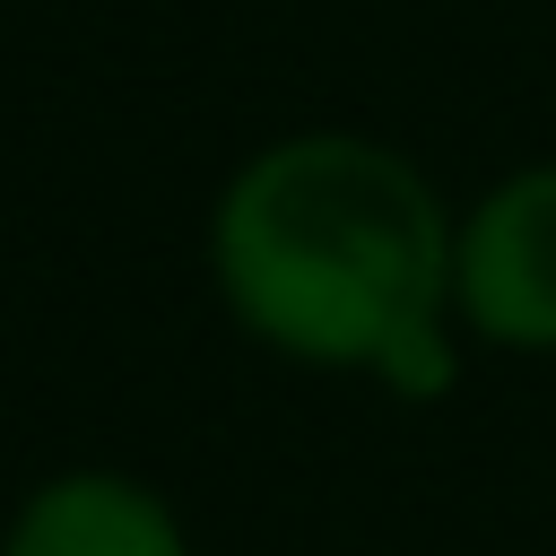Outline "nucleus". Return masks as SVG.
Here are the masks:
<instances>
[{"label": "nucleus", "instance_id": "1", "mask_svg": "<svg viewBox=\"0 0 556 556\" xmlns=\"http://www.w3.org/2000/svg\"><path fill=\"white\" fill-rule=\"evenodd\" d=\"M208 278L269 356L374 374L452 313V208L374 130H278L208 200Z\"/></svg>", "mask_w": 556, "mask_h": 556}, {"label": "nucleus", "instance_id": "2", "mask_svg": "<svg viewBox=\"0 0 556 556\" xmlns=\"http://www.w3.org/2000/svg\"><path fill=\"white\" fill-rule=\"evenodd\" d=\"M452 321L478 348L556 356V156L495 174L452 217Z\"/></svg>", "mask_w": 556, "mask_h": 556}, {"label": "nucleus", "instance_id": "3", "mask_svg": "<svg viewBox=\"0 0 556 556\" xmlns=\"http://www.w3.org/2000/svg\"><path fill=\"white\" fill-rule=\"evenodd\" d=\"M0 556H191L182 513L130 469H52L17 495Z\"/></svg>", "mask_w": 556, "mask_h": 556}, {"label": "nucleus", "instance_id": "4", "mask_svg": "<svg viewBox=\"0 0 556 556\" xmlns=\"http://www.w3.org/2000/svg\"><path fill=\"white\" fill-rule=\"evenodd\" d=\"M460 339H469V330H460L452 313H443V321H417V330H408V339H400V348H391L365 382H382L391 400L426 408V400H443V391L460 382Z\"/></svg>", "mask_w": 556, "mask_h": 556}]
</instances>
